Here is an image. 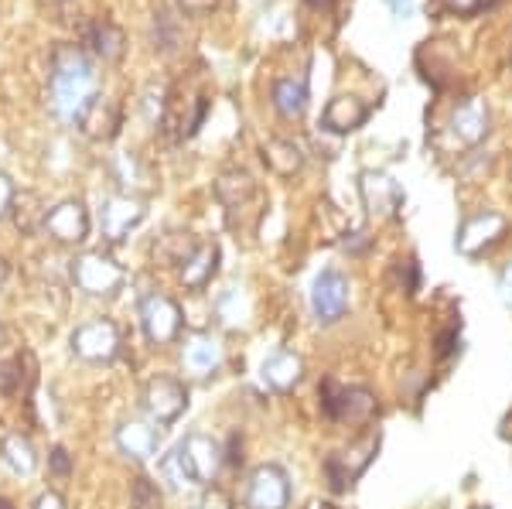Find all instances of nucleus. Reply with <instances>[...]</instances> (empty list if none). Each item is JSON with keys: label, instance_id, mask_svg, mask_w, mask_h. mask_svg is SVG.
I'll return each mask as SVG.
<instances>
[{"label": "nucleus", "instance_id": "obj_46", "mask_svg": "<svg viewBox=\"0 0 512 509\" xmlns=\"http://www.w3.org/2000/svg\"><path fill=\"white\" fill-rule=\"evenodd\" d=\"M308 509H335V506H328V503H315V506H308Z\"/></svg>", "mask_w": 512, "mask_h": 509}, {"label": "nucleus", "instance_id": "obj_42", "mask_svg": "<svg viewBox=\"0 0 512 509\" xmlns=\"http://www.w3.org/2000/svg\"><path fill=\"white\" fill-rule=\"evenodd\" d=\"M448 4L454 7V11L468 14V11H475V7H482V0H448Z\"/></svg>", "mask_w": 512, "mask_h": 509}, {"label": "nucleus", "instance_id": "obj_22", "mask_svg": "<svg viewBox=\"0 0 512 509\" xmlns=\"http://www.w3.org/2000/svg\"><path fill=\"white\" fill-rule=\"evenodd\" d=\"M161 445V431L158 424H147V421H127L117 428V448L134 462H147V458L158 455Z\"/></svg>", "mask_w": 512, "mask_h": 509}, {"label": "nucleus", "instance_id": "obj_1", "mask_svg": "<svg viewBox=\"0 0 512 509\" xmlns=\"http://www.w3.org/2000/svg\"><path fill=\"white\" fill-rule=\"evenodd\" d=\"M99 93V72L86 48L62 45L52 55V86H48V103L62 123H76L86 103Z\"/></svg>", "mask_w": 512, "mask_h": 509}, {"label": "nucleus", "instance_id": "obj_27", "mask_svg": "<svg viewBox=\"0 0 512 509\" xmlns=\"http://www.w3.org/2000/svg\"><path fill=\"white\" fill-rule=\"evenodd\" d=\"M11 216H14V226H18L24 236H31V233H38V229L45 226L48 209H45V202H41L38 192H18V195H14Z\"/></svg>", "mask_w": 512, "mask_h": 509}, {"label": "nucleus", "instance_id": "obj_21", "mask_svg": "<svg viewBox=\"0 0 512 509\" xmlns=\"http://www.w3.org/2000/svg\"><path fill=\"white\" fill-rule=\"evenodd\" d=\"M366 120H369V103L352 93L335 96V100L325 106V113H321V127H325L328 134H352V130H359Z\"/></svg>", "mask_w": 512, "mask_h": 509}, {"label": "nucleus", "instance_id": "obj_47", "mask_svg": "<svg viewBox=\"0 0 512 509\" xmlns=\"http://www.w3.org/2000/svg\"><path fill=\"white\" fill-rule=\"evenodd\" d=\"M0 346H4V325H0Z\"/></svg>", "mask_w": 512, "mask_h": 509}, {"label": "nucleus", "instance_id": "obj_40", "mask_svg": "<svg viewBox=\"0 0 512 509\" xmlns=\"http://www.w3.org/2000/svg\"><path fill=\"white\" fill-rule=\"evenodd\" d=\"M499 294H502V301L512 308V264L499 274Z\"/></svg>", "mask_w": 512, "mask_h": 509}, {"label": "nucleus", "instance_id": "obj_20", "mask_svg": "<svg viewBox=\"0 0 512 509\" xmlns=\"http://www.w3.org/2000/svg\"><path fill=\"white\" fill-rule=\"evenodd\" d=\"M82 45L93 59H103V62H120L123 52H127V35H123L120 24L106 21V18H96L82 28Z\"/></svg>", "mask_w": 512, "mask_h": 509}, {"label": "nucleus", "instance_id": "obj_39", "mask_svg": "<svg viewBox=\"0 0 512 509\" xmlns=\"http://www.w3.org/2000/svg\"><path fill=\"white\" fill-rule=\"evenodd\" d=\"M35 509H65V499L59 496V492H41V496L35 499Z\"/></svg>", "mask_w": 512, "mask_h": 509}, {"label": "nucleus", "instance_id": "obj_31", "mask_svg": "<svg viewBox=\"0 0 512 509\" xmlns=\"http://www.w3.org/2000/svg\"><path fill=\"white\" fill-rule=\"evenodd\" d=\"M113 171H117V182L127 188V195H134L137 188L151 185V175H147V168L134 158V154H117V161H113Z\"/></svg>", "mask_w": 512, "mask_h": 509}, {"label": "nucleus", "instance_id": "obj_30", "mask_svg": "<svg viewBox=\"0 0 512 509\" xmlns=\"http://www.w3.org/2000/svg\"><path fill=\"white\" fill-rule=\"evenodd\" d=\"M28 356H11L0 363V397H21V390L31 383V369H24Z\"/></svg>", "mask_w": 512, "mask_h": 509}, {"label": "nucleus", "instance_id": "obj_15", "mask_svg": "<svg viewBox=\"0 0 512 509\" xmlns=\"http://www.w3.org/2000/svg\"><path fill=\"white\" fill-rule=\"evenodd\" d=\"M509 233V219L502 212H478V216L465 219L458 229V253L465 257H478V253L492 250Z\"/></svg>", "mask_w": 512, "mask_h": 509}, {"label": "nucleus", "instance_id": "obj_35", "mask_svg": "<svg viewBox=\"0 0 512 509\" xmlns=\"http://www.w3.org/2000/svg\"><path fill=\"white\" fill-rule=\"evenodd\" d=\"M154 41L164 48V52H171V48L181 45V35H178V18H171L168 11L158 18V35H154Z\"/></svg>", "mask_w": 512, "mask_h": 509}, {"label": "nucleus", "instance_id": "obj_9", "mask_svg": "<svg viewBox=\"0 0 512 509\" xmlns=\"http://www.w3.org/2000/svg\"><path fill=\"white\" fill-rule=\"evenodd\" d=\"M147 205L137 199V195H110L99 209V229H103L106 243H123L134 229L144 223Z\"/></svg>", "mask_w": 512, "mask_h": 509}, {"label": "nucleus", "instance_id": "obj_19", "mask_svg": "<svg viewBox=\"0 0 512 509\" xmlns=\"http://www.w3.org/2000/svg\"><path fill=\"white\" fill-rule=\"evenodd\" d=\"M222 359H226V352H222V342L216 335H188L185 346H181V366H185L188 376H198V380L219 373Z\"/></svg>", "mask_w": 512, "mask_h": 509}, {"label": "nucleus", "instance_id": "obj_8", "mask_svg": "<svg viewBox=\"0 0 512 509\" xmlns=\"http://www.w3.org/2000/svg\"><path fill=\"white\" fill-rule=\"evenodd\" d=\"M243 503L250 509H287L291 506V479L280 465H260L246 479Z\"/></svg>", "mask_w": 512, "mask_h": 509}, {"label": "nucleus", "instance_id": "obj_16", "mask_svg": "<svg viewBox=\"0 0 512 509\" xmlns=\"http://www.w3.org/2000/svg\"><path fill=\"white\" fill-rule=\"evenodd\" d=\"M45 229L55 243L62 246H79L89 236V209L82 205V199H65L48 212Z\"/></svg>", "mask_w": 512, "mask_h": 509}, {"label": "nucleus", "instance_id": "obj_34", "mask_svg": "<svg viewBox=\"0 0 512 509\" xmlns=\"http://www.w3.org/2000/svg\"><path fill=\"white\" fill-rule=\"evenodd\" d=\"M130 509H164L161 489L147 475H137L134 486H130Z\"/></svg>", "mask_w": 512, "mask_h": 509}, {"label": "nucleus", "instance_id": "obj_32", "mask_svg": "<svg viewBox=\"0 0 512 509\" xmlns=\"http://www.w3.org/2000/svg\"><path fill=\"white\" fill-rule=\"evenodd\" d=\"M250 298H246V291H239V287H229L226 294H222V301H219V318L226 325H233V328H239L250 318Z\"/></svg>", "mask_w": 512, "mask_h": 509}, {"label": "nucleus", "instance_id": "obj_23", "mask_svg": "<svg viewBox=\"0 0 512 509\" xmlns=\"http://www.w3.org/2000/svg\"><path fill=\"white\" fill-rule=\"evenodd\" d=\"M260 376L274 393H291L304 376V359L297 356V352L280 349V352H274V356L263 359Z\"/></svg>", "mask_w": 512, "mask_h": 509}, {"label": "nucleus", "instance_id": "obj_14", "mask_svg": "<svg viewBox=\"0 0 512 509\" xmlns=\"http://www.w3.org/2000/svg\"><path fill=\"white\" fill-rule=\"evenodd\" d=\"M376 448H379V438H362V441H355L352 448H345V451H335L332 458L325 462V475H328V486H332L335 492H342V489H349L355 479H359L362 472L369 469V462H373V455H376Z\"/></svg>", "mask_w": 512, "mask_h": 509}, {"label": "nucleus", "instance_id": "obj_6", "mask_svg": "<svg viewBox=\"0 0 512 509\" xmlns=\"http://www.w3.org/2000/svg\"><path fill=\"white\" fill-rule=\"evenodd\" d=\"M69 342L72 352L79 359H86V363H110V359H117V352L123 346L120 325L110 322V318H93V322L79 325Z\"/></svg>", "mask_w": 512, "mask_h": 509}, {"label": "nucleus", "instance_id": "obj_5", "mask_svg": "<svg viewBox=\"0 0 512 509\" xmlns=\"http://www.w3.org/2000/svg\"><path fill=\"white\" fill-rule=\"evenodd\" d=\"M140 325L154 346H171L181 335V308L175 298L151 291L140 298Z\"/></svg>", "mask_w": 512, "mask_h": 509}, {"label": "nucleus", "instance_id": "obj_26", "mask_svg": "<svg viewBox=\"0 0 512 509\" xmlns=\"http://www.w3.org/2000/svg\"><path fill=\"white\" fill-rule=\"evenodd\" d=\"M260 154H263V164H267L277 178H294L297 171L304 168L301 147L294 141H284V137H270V141L260 147Z\"/></svg>", "mask_w": 512, "mask_h": 509}, {"label": "nucleus", "instance_id": "obj_10", "mask_svg": "<svg viewBox=\"0 0 512 509\" xmlns=\"http://www.w3.org/2000/svg\"><path fill=\"white\" fill-rule=\"evenodd\" d=\"M76 127H79V134L86 137V141L110 144L113 137L120 134V127H123L120 100H113V96H106V93H96L93 100L86 103V110L79 113Z\"/></svg>", "mask_w": 512, "mask_h": 509}, {"label": "nucleus", "instance_id": "obj_43", "mask_svg": "<svg viewBox=\"0 0 512 509\" xmlns=\"http://www.w3.org/2000/svg\"><path fill=\"white\" fill-rule=\"evenodd\" d=\"M362 246H366V236H362V233H352L349 240H345V250H352V253H359Z\"/></svg>", "mask_w": 512, "mask_h": 509}, {"label": "nucleus", "instance_id": "obj_37", "mask_svg": "<svg viewBox=\"0 0 512 509\" xmlns=\"http://www.w3.org/2000/svg\"><path fill=\"white\" fill-rule=\"evenodd\" d=\"M48 465H52V472L59 475V479H65V475L72 472V458L65 448H52V455H48Z\"/></svg>", "mask_w": 512, "mask_h": 509}, {"label": "nucleus", "instance_id": "obj_25", "mask_svg": "<svg viewBox=\"0 0 512 509\" xmlns=\"http://www.w3.org/2000/svg\"><path fill=\"white\" fill-rule=\"evenodd\" d=\"M270 103L284 120H301L304 110H308V82L304 79H277L274 89H270Z\"/></svg>", "mask_w": 512, "mask_h": 509}, {"label": "nucleus", "instance_id": "obj_28", "mask_svg": "<svg viewBox=\"0 0 512 509\" xmlns=\"http://www.w3.org/2000/svg\"><path fill=\"white\" fill-rule=\"evenodd\" d=\"M0 455H4L7 469L14 475H35L38 469V451L24 434H7L4 445H0Z\"/></svg>", "mask_w": 512, "mask_h": 509}, {"label": "nucleus", "instance_id": "obj_33", "mask_svg": "<svg viewBox=\"0 0 512 509\" xmlns=\"http://www.w3.org/2000/svg\"><path fill=\"white\" fill-rule=\"evenodd\" d=\"M161 472H164V479L171 482V489H192V486H198L195 482V475H192V469H188V462L181 458V451L175 448L171 451L168 458H164V465H161Z\"/></svg>", "mask_w": 512, "mask_h": 509}, {"label": "nucleus", "instance_id": "obj_29", "mask_svg": "<svg viewBox=\"0 0 512 509\" xmlns=\"http://www.w3.org/2000/svg\"><path fill=\"white\" fill-rule=\"evenodd\" d=\"M195 240L188 233H164L154 240V260L158 264H185L188 257H192V250H195Z\"/></svg>", "mask_w": 512, "mask_h": 509}, {"label": "nucleus", "instance_id": "obj_2", "mask_svg": "<svg viewBox=\"0 0 512 509\" xmlns=\"http://www.w3.org/2000/svg\"><path fill=\"white\" fill-rule=\"evenodd\" d=\"M72 284L89 298H113L123 284H127V270H123L110 253L103 250H86L79 257H72L69 264Z\"/></svg>", "mask_w": 512, "mask_h": 509}, {"label": "nucleus", "instance_id": "obj_7", "mask_svg": "<svg viewBox=\"0 0 512 509\" xmlns=\"http://www.w3.org/2000/svg\"><path fill=\"white\" fill-rule=\"evenodd\" d=\"M188 407V387L175 376H154L144 387V410L151 417V424L158 428H168L175 424Z\"/></svg>", "mask_w": 512, "mask_h": 509}, {"label": "nucleus", "instance_id": "obj_44", "mask_svg": "<svg viewBox=\"0 0 512 509\" xmlns=\"http://www.w3.org/2000/svg\"><path fill=\"white\" fill-rule=\"evenodd\" d=\"M7 274H11V264H7V257H4V253H0V287H4Z\"/></svg>", "mask_w": 512, "mask_h": 509}, {"label": "nucleus", "instance_id": "obj_38", "mask_svg": "<svg viewBox=\"0 0 512 509\" xmlns=\"http://www.w3.org/2000/svg\"><path fill=\"white\" fill-rule=\"evenodd\" d=\"M178 7H181V14H209V11H216L219 7V0H178Z\"/></svg>", "mask_w": 512, "mask_h": 509}, {"label": "nucleus", "instance_id": "obj_4", "mask_svg": "<svg viewBox=\"0 0 512 509\" xmlns=\"http://www.w3.org/2000/svg\"><path fill=\"white\" fill-rule=\"evenodd\" d=\"M205 113H209V96L205 93H178L171 89L164 96V110H161V130L171 141H185L202 127Z\"/></svg>", "mask_w": 512, "mask_h": 509}, {"label": "nucleus", "instance_id": "obj_41", "mask_svg": "<svg viewBox=\"0 0 512 509\" xmlns=\"http://www.w3.org/2000/svg\"><path fill=\"white\" fill-rule=\"evenodd\" d=\"M417 4H420V0H390L393 14H400V18H410V14L417 11Z\"/></svg>", "mask_w": 512, "mask_h": 509}, {"label": "nucleus", "instance_id": "obj_36", "mask_svg": "<svg viewBox=\"0 0 512 509\" xmlns=\"http://www.w3.org/2000/svg\"><path fill=\"white\" fill-rule=\"evenodd\" d=\"M14 182L11 178L4 175V171H0V219H7L11 216V209H14Z\"/></svg>", "mask_w": 512, "mask_h": 509}, {"label": "nucleus", "instance_id": "obj_12", "mask_svg": "<svg viewBox=\"0 0 512 509\" xmlns=\"http://www.w3.org/2000/svg\"><path fill=\"white\" fill-rule=\"evenodd\" d=\"M311 311L321 325H335L349 311V277L338 270H321L311 284Z\"/></svg>", "mask_w": 512, "mask_h": 509}, {"label": "nucleus", "instance_id": "obj_18", "mask_svg": "<svg viewBox=\"0 0 512 509\" xmlns=\"http://www.w3.org/2000/svg\"><path fill=\"white\" fill-rule=\"evenodd\" d=\"M178 451H181V458L188 462V469H192L198 486H205V482L216 479L219 469H222V458H226V455H222L219 441L209 438V434H202V431L188 434V438L178 445Z\"/></svg>", "mask_w": 512, "mask_h": 509}, {"label": "nucleus", "instance_id": "obj_24", "mask_svg": "<svg viewBox=\"0 0 512 509\" xmlns=\"http://www.w3.org/2000/svg\"><path fill=\"white\" fill-rule=\"evenodd\" d=\"M216 274H219V246L216 243H198L192 250V257L181 264V284H185L188 291H205Z\"/></svg>", "mask_w": 512, "mask_h": 509}, {"label": "nucleus", "instance_id": "obj_3", "mask_svg": "<svg viewBox=\"0 0 512 509\" xmlns=\"http://www.w3.org/2000/svg\"><path fill=\"white\" fill-rule=\"evenodd\" d=\"M321 410L332 421L342 424H366L379 414L376 397L366 387H338V383H321Z\"/></svg>", "mask_w": 512, "mask_h": 509}, {"label": "nucleus", "instance_id": "obj_45", "mask_svg": "<svg viewBox=\"0 0 512 509\" xmlns=\"http://www.w3.org/2000/svg\"><path fill=\"white\" fill-rule=\"evenodd\" d=\"M0 509H14V503H11V499H4V496H0Z\"/></svg>", "mask_w": 512, "mask_h": 509}, {"label": "nucleus", "instance_id": "obj_11", "mask_svg": "<svg viewBox=\"0 0 512 509\" xmlns=\"http://www.w3.org/2000/svg\"><path fill=\"white\" fill-rule=\"evenodd\" d=\"M359 195L373 219H393V216H400V209H403V188L396 178L386 175V171H373V168L362 171Z\"/></svg>", "mask_w": 512, "mask_h": 509}, {"label": "nucleus", "instance_id": "obj_13", "mask_svg": "<svg viewBox=\"0 0 512 509\" xmlns=\"http://www.w3.org/2000/svg\"><path fill=\"white\" fill-rule=\"evenodd\" d=\"M216 199L226 205L229 223L233 226H239V216H243V212H253V216L260 219V209H253V205H260V188H256V182L243 168L222 171L216 178Z\"/></svg>", "mask_w": 512, "mask_h": 509}, {"label": "nucleus", "instance_id": "obj_17", "mask_svg": "<svg viewBox=\"0 0 512 509\" xmlns=\"http://www.w3.org/2000/svg\"><path fill=\"white\" fill-rule=\"evenodd\" d=\"M451 137L458 147H478L489 137V106L482 96H465L451 113Z\"/></svg>", "mask_w": 512, "mask_h": 509}]
</instances>
